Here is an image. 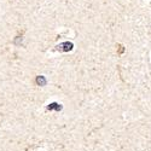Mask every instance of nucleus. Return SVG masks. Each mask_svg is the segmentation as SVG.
<instances>
[{"label":"nucleus","instance_id":"f257e3e1","mask_svg":"<svg viewBox=\"0 0 151 151\" xmlns=\"http://www.w3.org/2000/svg\"><path fill=\"white\" fill-rule=\"evenodd\" d=\"M73 47H74V44H73L71 41L62 42V44H59V45L57 46V48L60 50V51H63V52H69V51H71Z\"/></svg>","mask_w":151,"mask_h":151},{"label":"nucleus","instance_id":"f03ea898","mask_svg":"<svg viewBox=\"0 0 151 151\" xmlns=\"http://www.w3.org/2000/svg\"><path fill=\"white\" fill-rule=\"evenodd\" d=\"M36 83L39 86H45L47 83V80H46L45 76H42V75H39V76L36 78Z\"/></svg>","mask_w":151,"mask_h":151},{"label":"nucleus","instance_id":"7ed1b4c3","mask_svg":"<svg viewBox=\"0 0 151 151\" xmlns=\"http://www.w3.org/2000/svg\"><path fill=\"white\" fill-rule=\"evenodd\" d=\"M47 109L48 110H57V111H59V110H62V105L58 104V103H52V104H50L47 106Z\"/></svg>","mask_w":151,"mask_h":151},{"label":"nucleus","instance_id":"20e7f679","mask_svg":"<svg viewBox=\"0 0 151 151\" xmlns=\"http://www.w3.org/2000/svg\"><path fill=\"white\" fill-rule=\"evenodd\" d=\"M15 44H16V45H19V44H22V37H19V36H18L17 39H16V41H15Z\"/></svg>","mask_w":151,"mask_h":151}]
</instances>
